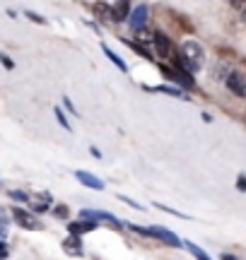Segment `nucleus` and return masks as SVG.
Here are the masks:
<instances>
[{
	"label": "nucleus",
	"instance_id": "1",
	"mask_svg": "<svg viewBox=\"0 0 246 260\" xmlns=\"http://www.w3.org/2000/svg\"><path fill=\"white\" fill-rule=\"evenodd\" d=\"M205 63V51L200 46L198 41H183L179 48V53H176V68L181 70H186L189 75L198 73L200 68Z\"/></svg>",
	"mask_w": 246,
	"mask_h": 260
},
{
	"label": "nucleus",
	"instance_id": "2",
	"mask_svg": "<svg viewBox=\"0 0 246 260\" xmlns=\"http://www.w3.org/2000/svg\"><path fill=\"white\" fill-rule=\"evenodd\" d=\"M160 73L169 80V82H176L181 89H193L196 87V80H193V75H189L186 70H181V68H169V65H160Z\"/></svg>",
	"mask_w": 246,
	"mask_h": 260
},
{
	"label": "nucleus",
	"instance_id": "3",
	"mask_svg": "<svg viewBox=\"0 0 246 260\" xmlns=\"http://www.w3.org/2000/svg\"><path fill=\"white\" fill-rule=\"evenodd\" d=\"M12 219L17 222V226L27 229V232H39V229H41V222L37 219V214H32L29 210H24V207H15V210H12Z\"/></svg>",
	"mask_w": 246,
	"mask_h": 260
},
{
	"label": "nucleus",
	"instance_id": "4",
	"mask_svg": "<svg viewBox=\"0 0 246 260\" xmlns=\"http://www.w3.org/2000/svg\"><path fill=\"white\" fill-rule=\"evenodd\" d=\"M145 236H152V239L167 243V246H171V248H181V246H183L179 236H176L174 232H169V229H164V226H147V229H145Z\"/></svg>",
	"mask_w": 246,
	"mask_h": 260
},
{
	"label": "nucleus",
	"instance_id": "5",
	"mask_svg": "<svg viewBox=\"0 0 246 260\" xmlns=\"http://www.w3.org/2000/svg\"><path fill=\"white\" fill-rule=\"evenodd\" d=\"M82 219H89V222H109V226H114V229H123V222L116 217V214H109L104 210H82L80 212Z\"/></svg>",
	"mask_w": 246,
	"mask_h": 260
},
{
	"label": "nucleus",
	"instance_id": "6",
	"mask_svg": "<svg viewBox=\"0 0 246 260\" xmlns=\"http://www.w3.org/2000/svg\"><path fill=\"white\" fill-rule=\"evenodd\" d=\"M152 46L157 51V56L160 58H171L174 56V44H171V39L164 34V31H152Z\"/></svg>",
	"mask_w": 246,
	"mask_h": 260
},
{
	"label": "nucleus",
	"instance_id": "7",
	"mask_svg": "<svg viewBox=\"0 0 246 260\" xmlns=\"http://www.w3.org/2000/svg\"><path fill=\"white\" fill-rule=\"evenodd\" d=\"M225 84H227V89L234 94V96H246V77L239 73V70H232V73L227 75Z\"/></svg>",
	"mask_w": 246,
	"mask_h": 260
},
{
	"label": "nucleus",
	"instance_id": "8",
	"mask_svg": "<svg viewBox=\"0 0 246 260\" xmlns=\"http://www.w3.org/2000/svg\"><path fill=\"white\" fill-rule=\"evenodd\" d=\"M147 5H135L131 10V15H128V22H131V29L133 31H142L145 24H147Z\"/></svg>",
	"mask_w": 246,
	"mask_h": 260
},
{
	"label": "nucleus",
	"instance_id": "9",
	"mask_svg": "<svg viewBox=\"0 0 246 260\" xmlns=\"http://www.w3.org/2000/svg\"><path fill=\"white\" fill-rule=\"evenodd\" d=\"M60 248H63V253L70 255V258H82V255H85V248H82L80 236H68L66 241L60 243Z\"/></svg>",
	"mask_w": 246,
	"mask_h": 260
},
{
	"label": "nucleus",
	"instance_id": "10",
	"mask_svg": "<svg viewBox=\"0 0 246 260\" xmlns=\"http://www.w3.org/2000/svg\"><path fill=\"white\" fill-rule=\"evenodd\" d=\"M109 10H111V22H123V19H128L133 8L128 0H118V3H111Z\"/></svg>",
	"mask_w": 246,
	"mask_h": 260
},
{
	"label": "nucleus",
	"instance_id": "11",
	"mask_svg": "<svg viewBox=\"0 0 246 260\" xmlns=\"http://www.w3.org/2000/svg\"><path fill=\"white\" fill-rule=\"evenodd\" d=\"M75 178L82 183V186L92 188V190H104V181L95 174H89V171H75Z\"/></svg>",
	"mask_w": 246,
	"mask_h": 260
},
{
	"label": "nucleus",
	"instance_id": "12",
	"mask_svg": "<svg viewBox=\"0 0 246 260\" xmlns=\"http://www.w3.org/2000/svg\"><path fill=\"white\" fill-rule=\"evenodd\" d=\"M97 226H99L97 222H89V219H77V222L68 224V234H70V236H82V234L95 232Z\"/></svg>",
	"mask_w": 246,
	"mask_h": 260
},
{
	"label": "nucleus",
	"instance_id": "13",
	"mask_svg": "<svg viewBox=\"0 0 246 260\" xmlns=\"http://www.w3.org/2000/svg\"><path fill=\"white\" fill-rule=\"evenodd\" d=\"M142 89L147 92H162V94H169V96H176V99H189L186 92H181L179 87H171V84H157V87H150V84H142Z\"/></svg>",
	"mask_w": 246,
	"mask_h": 260
},
{
	"label": "nucleus",
	"instance_id": "14",
	"mask_svg": "<svg viewBox=\"0 0 246 260\" xmlns=\"http://www.w3.org/2000/svg\"><path fill=\"white\" fill-rule=\"evenodd\" d=\"M51 205H53V200H51L48 193H39V195H34V200H32V207H34L37 212H48Z\"/></svg>",
	"mask_w": 246,
	"mask_h": 260
},
{
	"label": "nucleus",
	"instance_id": "15",
	"mask_svg": "<svg viewBox=\"0 0 246 260\" xmlns=\"http://www.w3.org/2000/svg\"><path fill=\"white\" fill-rule=\"evenodd\" d=\"M102 51H104V56L109 58V60H111V63H114L116 68L121 70V73H128V65H126V60H123V58L118 56V53H114V51H111V48L106 46V44H102Z\"/></svg>",
	"mask_w": 246,
	"mask_h": 260
},
{
	"label": "nucleus",
	"instance_id": "16",
	"mask_svg": "<svg viewBox=\"0 0 246 260\" xmlns=\"http://www.w3.org/2000/svg\"><path fill=\"white\" fill-rule=\"evenodd\" d=\"M181 243H183V248H186V251H189V253H191V255H193V258H196V260H212V258H210V255H208V253L203 251L200 246H196V243H193V241H181Z\"/></svg>",
	"mask_w": 246,
	"mask_h": 260
},
{
	"label": "nucleus",
	"instance_id": "17",
	"mask_svg": "<svg viewBox=\"0 0 246 260\" xmlns=\"http://www.w3.org/2000/svg\"><path fill=\"white\" fill-rule=\"evenodd\" d=\"M95 10H97V17L109 19V22H111V10H109V3H95Z\"/></svg>",
	"mask_w": 246,
	"mask_h": 260
},
{
	"label": "nucleus",
	"instance_id": "18",
	"mask_svg": "<svg viewBox=\"0 0 246 260\" xmlns=\"http://www.w3.org/2000/svg\"><path fill=\"white\" fill-rule=\"evenodd\" d=\"M126 44H128V46H131L133 51H135V53H138V56L147 58V60H152V58H155V53H150V51H147V48H142L140 44H133V41H126Z\"/></svg>",
	"mask_w": 246,
	"mask_h": 260
},
{
	"label": "nucleus",
	"instance_id": "19",
	"mask_svg": "<svg viewBox=\"0 0 246 260\" xmlns=\"http://www.w3.org/2000/svg\"><path fill=\"white\" fill-rule=\"evenodd\" d=\"M53 113H56V121L60 123V128H66V130H73V128H70V123H68L66 113H63V109H60V106H56V109H53Z\"/></svg>",
	"mask_w": 246,
	"mask_h": 260
},
{
	"label": "nucleus",
	"instance_id": "20",
	"mask_svg": "<svg viewBox=\"0 0 246 260\" xmlns=\"http://www.w3.org/2000/svg\"><path fill=\"white\" fill-rule=\"evenodd\" d=\"M51 212H53V217H58V219H68L70 210H68V205H56V207H51Z\"/></svg>",
	"mask_w": 246,
	"mask_h": 260
},
{
	"label": "nucleus",
	"instance_id": "21",
	"mask_svg": "<svg viewBox=\"0 0 246 260\" xmlns=\"http://www.w3.org/2000/svg\"><path fill=\"white\" fill-rule=\"evenodd\" d=\"M8 195L12 198V200H17V203H27V200H29V195L22 193V190H10Z\"/></svg>",
	"mask_w": 246,
	"mask_h": 260
},
{
	"label": "nucleus",
	"instance_id": "22",
	"mask_svg": "<svg viewBox=\"0 0 246 260\" xmlns=\"http://www.w3.org/2000/svg\"><path fill=\"white\" fill-rule=\"evenodd\" d=\"M237 188L241 193H246V174H239L237 176Z\"/></svg>",
	"mask_w": 246,
	"mask_h": 260
},
{
	"label": "nucleus",
	"instance_id": "23",
	"mask_svg": "<svg viewBox=\"0 0 246 260\" xmlns=\"http://www.w3.org/2000/svg\"><path fill=\"white\" fill-rule=\"evenodd\" d=\"M121 200H123V203H128V205H131V207H135V210H140V212H142V210H145L142 205H138V203H135V200H131L128 195H121Z\"/></svg>",
	"mask_w": 246,
	"mask_h": 260
},
{
	"label": "nucleus",
	"instance_id": "24",
	"mask_svg": "<svg viewBox=\"0 0 246 260\" xmlns=\"http://www.w3.org/2000/svg\"><path fill=\"white\" fill-rule=\"evenodd\" d=\"M8 224H10L8 214H5V210H3V207H0V229H3V232H5V226H8Z\"/></svg>",
	"mask_w": 246,
	"mask_h": 260
},
{
	"label": "nucleus",
	"instance_id": "25",
	"mask_svg": "<svg viewBox=\"0 0 246 260\" xmlns=\"http://www.w3.org/2000/svg\"><path fill=\"white\" fill-rule=\"evenodd\" d=\"M24 15H27V17L32 19V22H39V24H44V22H46V19H44V17H39L37 12H29V10H27V12H24Z\"/></svg>",
	"mask_w": 246,
	"mask_h": 260
},
{
	"label": "nucleus",
	"instance_id": "26",
	"mask_svg": "<svg viewBox=\"0 0 246 260\" xmlns=\"http://www.w3.org/2000/svg\"><path fill=\"white\" fill-rule=\"evenodd\" d=\"M0 63L5 65V68H8V70H12V68H15V63H12V60H10V58L5 56V53H0Z\"/></svg>",
	"mask_w": 246,
	"mask_h": 260
},
{
	"label": "nucleus",
	"instance_id": "27",
	"mask_svg": "<svg viewBox=\"0 0 246 260\" xmlns=\"http://www.w3.org/2000/svg\"><path fill=\"white\" fill-rule=\"evenodd\" d=\"M63 106H66V109H68V111H70V113H75V116H77L75 106H73V102H70V99H68V96H66V99H63Z\"/></svg>",
	"mask_w": 246,
	"mask_h": 260
},
{
	"label": "nucleus",
	"instance_id": "28",
	"mask_svg": "<svg viewBox=\"0 0 246 260\" xmlns=\"http://www.w3.org/2000/svg\"><path fill=\"white\" fill-rule=\"evenodd\" d=\"M89 154H92L95 159H102V152H99L97 147H89Z\"/></svg>",
	"mask_w": 246,
	"mask_h": 260
},
{
	"label": "nucleus",
	"instance_id": "29",
	"mask_svg": "<svg viewBox=\"0 0 246 260\" xmlns=\"http://www.w3.org/2000/svg\"><path fill=\"white\" fill-rule=\"evenodd\" d=\"M220 260H237V258H234L232 253H222V255H220Z\"/></svg>",
	"mask_w": 246,
	"mask_h": 260
},
{
	"label": "nucleus",
	"instance_id": "30",
	"mask_svg": "<svg viewBox=\"0 0 246 260\" xmlns=\"http://www.w3.org/2000/svg\"><path fill=\"white\" fill-rule=\"evenodd\" d=\"M244 19H246V10H244Z\"/></svg>",
	"mask_w": 246,
	"mask_h": 260
}]
</instances>
